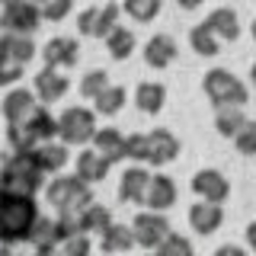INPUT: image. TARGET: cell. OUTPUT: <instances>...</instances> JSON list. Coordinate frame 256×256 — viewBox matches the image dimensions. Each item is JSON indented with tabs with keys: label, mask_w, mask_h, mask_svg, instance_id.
I'll return each instance as SVG.
<instances>
[{
	"label": "cell",
	"mask_w": 256,
	"mask_h": 256,
	"mask_svg": "<svg viewBox=\"0 0 256 256\" xmlns=\"http://www.w3.org/2000/svg\"><path fill=\"white\" fill-rule=\"evenodd\" d=\"M109 224H112V212H109L106 205L90 202V205L80 208V228H84L86 234H102Z\"/></svg>",
	"instance_id": "obj_28"
},
{
	"label": "cell",
	"mask_w": 256,
	"mask_h": 256,
	"mask_svg": "<svg viewBox=\"0 0 256 256\" xmlns=\"http://www.w3.org/2000/svg\"><path fill=\"white\" fill-rule=\"evenodd\" d=\"M96 134V109L86 106H70L58 116V138L70 148H84Z\"/></svg>",
	"instance_id": "obj_5"
},
{
	"label": "cell",
	"mask_w": 256,
	"mask_h": 256,
	"mask_svg": "<svg viewBox=\"0 0 256 256\" xmlns=\"http://www.w3.org/2000/svg\"><path fill=\"white\" fill-rule=\"evenodd\" d=\"M68 77L61 74V68H52V64H45L42 70L36 74V84H32V90H36L38 102H58L64 100V93H68Z\"/></svg>",
	"instance_id": "obj_18"
},
{
	"label": "cell",
	"mask_w": 256,
	"mask_h": 256,
	"mask_svg": "<svg viewBox=\"0 0 256 256\" xmlns=\"http://www.w3.org/2000/svg\"><path fill=\"white\" fill-rule=\"evenodd\" d=\"M189 45H192V52L202 54V58H214V54L221 52V38L214 36V32L208 29L205 22L192 26V32H189Z\"/></svg>",
	"instance_id": "obj_30"
},
{
	"label": "cell",
	"mask_w": 256,
	"mask_h": 256,
	"mask_svg": "<svg viewBox=\"0 0 256 256\" xmlns=\"http://www.w3.org/2000/svg\"><path fill=\"white\" fill-rule=\"evenodd\" d=\"M125 160L134 164H148V134H128L125 138Z\"/></svg>",
	"instance_id": "obj_37"
},
{
	"label": "cell",
	"mask_w": 256,
	"mask_h": 256,
	"mask_svg": "<svg viewBox=\"0 0 256 256\" xmlns=\"http://www.w3.org/2000/svg\"><path fill=\"white\" fill-rule=\"evenodd\" d=\"M42 6L36 0H10L0 10V29L4 32H22V36H32L38 26H42Z\"/></svg>",
	"instance_id": "obj_7"
},
{
	"label": "cell",
	"mask_w": 256,
	"mask_h": 256,
	"mask_svg": "<svg viewBox=\"0 0 256 256\" xmlns=\"http://www.w3.org/2000/svg\"><path fill=\"white\" fill-rule=\"evenodd\" d=\"M61 253H68V256H84V253H90V234H86V230H80V234L68 237V240L61 244Z\"/></svg>",
	"instance_id": "obj_40"
},
{
	"label": "cell",
	"mask_w": 256,
	"mask_h": 256,
	"mask_svg": "<svg viewBox=\"0 0 256 256\" xmlns=\"http://www.w3.org/2000/svg\"><path fill=\"white\" fill-rule=\"evenodd\" d=\"M26 122L32 125V132L38 134V141H52V138H58V116H52L45 102H38V106L32 109V116L26 118Z\"/></svg>",
	"instance_id": "obj_31"
},
{
	"label": "cell",
	"mask_w": 256,
	"mask_h": 256,
	"mask_svg": "<svg viewBox=\"0 0 256 256\" xmlns=\"http://www.w3.org/2000/svg\"><path fill=\"white\" fill-rule=\"evenodd\" d=\"M166 102V86L160 80H144V84L134 86V106H138L144 116H157Z\"/></svg>",
	"instance_id": "obj_23"
},
{
	"label": "cell",
	"mask_w": 256,
	"mask_h": 256,
	"mask_svg": "<svg viewBox=\"0 0 256 256\" xmlns=\"http://www.w3.org/2000/svg\"><path fill=\"white\" fill-rule=\"evenodd\" d=\"M32 157H36V164L42 166L45 176H54V173H61L64 166L70 164V144H64L61 138L38 141L36 148H32Z\"/></svg>",
	"instance_id": "obj_10"
},
{
	"label": "cell",
	"mask_w": 256,
	"mask_h": 256,
	"mask_svg": "<svg viewBox=\"0 0 256 256\" xmlns=\"http://www.w3.org/2000/svg\"><path fill=\"white\" fill-rule=\"evenodd\" d=\"M22 68H26V64L10 61V58H0V86H13V84H20Z\"/></svg>",
	"instance_id": "obj_39"
},
{
	"label": "cell",
	"mask_w": 256,
	"mask_h": 256,
	"mask_svg": "<svg viewBox=\"0 0 256 256\" xmlns=\"http://www.w3.org/2000/svg\"><path fill=\"white\" fill-rule=\"evenodd\" d=\"M176 154H180V138H176L170 128H154L148 134V164L166 166L176 160Z\"/></svg>",
	"instance_id": "obj_14"
},
{
	"label": "cell",
	"mask_w": 256,
	"mask_h": 256,
	"mask_svg": "<svg viewBox=\"0 0 256 256\" xmlns=\"http://www.w3.org/2000/svg\"><path fill=\"white\" fill-rule=\"evenodd\" d=\"M38 106V96L29 86H13L10 93L0 102V112H4V122H22V118L32 116V109Z\"/></svg>",
	"instance_id": "obj_16"
},
{
	"label": "cell",
	"mask_w": 256,
	"mask_h": 256,
	"mask_svg": "<svg viewBox=\"0 0 256 256\" xmlns=\"http://www.w3.org/2000/svg\"><path fill=\"white\" fill-rule=\"evenodd\" d=\"M100 246L106 253H125V250H132V246H138V244H134L132 224H116V221H112L109 228L100 234Z\"/></svg>",
	"instance_id": "obj_25"
},
{
	"label": "cell",
	"mask_w": 256,
	"mask_h": 256,
	"mask_svg": "<svg viewBox=\"0 0 256 256\" xmlns=\"http://www.w3.org/2000/svg\"><path fill=\"white\" fill-rule=\"evenodd\" d=\"M205 0H176V6H182V10H198Z\"/></svg>",
	"instance_id": "obj_42"
},
{
	"label": "cell",
	"mask_w": 256,
	"mask_h": 256,
	"mask_svg": "<svg viewBox=\"0 0 256 256\" xmlns=\"http://www.w3.org/2000/svg\"><path fill=\"white\" fill-rule=\"evenodd\" d=\"M6 144H10V150H32L38 144V134L32 132L26 118L22 122H6Z\"/></svg>",
	"instance_id": "obj_32"
},
{
	"label": "cell",
	"mask_w": 256,
	"mask_h": 256,
	"mask_svg": "<svg viewBox=\"0 0 256 256\" xmlns=\"http://www.w3.org/2000/svg\"><path fill=\"white\" fill-rule=\"evenodd\" d=\"M176 54H180V45H176V38L166 36V32H157V36H150L148 42H144V64L154 68V70H166L176 61Z\"/></svg>",
	"instance_id": "obj_13"
},
{
	"label": "cell",
	"mask_w": 256,
	"mask_h": 256,
	"mask_svg": "<svg viewBox=\"0 0 256 256\" xmlns=\"http://www.w3.org/2000/svg\"><path fill=\"white\" fill-rule=\"evenodd\" d=\"M192 192H196L198 198H205V202H218L224 205L230 196V182L228 176L221 170H214V166H205V170H198L192 176Z\"/></svg>",
	"instance_id": "obj_9"
},
{
	"label": "cell",
	"mask_w": 256,
	"mask_h": 256,
	"mask_svg": "<svg viewBox=\"0 0 256 256\" xmlns=\"http://www.w3.org/2000/svg\"><path fill=\"white\" fill-rule=\"evenodd\" d=\"M106 86H109V74H106V70H100V68L86 70V74L80 77V96H84V100H96Z\"/></svg>",
	"instance_id": "obj_34"
},
{
	"label": "cell",
	"mask_w": 256,
	"mask_h": 256,
	"mask_svg": "<svg viewBox=\"0 0 256 256\" xmlns=\"http://www.w3.org/2000/svg\"><path fill=\"white\" fill-rule=\"evenodd\" d=\"M250 84H253V90H256V61H253V68H250Z\"/></svg>",
	"instance_id": "obj_44"
},
{
	"label": "cell",
	"mask_w": 256,
	"mask_h": 256,
	"mask_svg": "<svg viewBox=\"0 0 256 256\" xmlns=\"http://www.w3.org/2000/svg\"><path fill=\"white\" fill-rule=\"evenodd\" d=\"M0 4H10V0H0Z\"/></svg>",
	"instance_id": "obj_48"
},
{
	"label": "cell",
	"mask_w": 256,
	"mask_h": 256,
	"mask_svg": "<svg viewBox=\"0 0 256 256\" xmlns=\"http://www.w3.org/2000/svg\"><path fill=\"white\" fill-rule=\"evenodd\" d=\"M102 42H106V52H109L112 61H128L132 52H134V45H138V38H134V32L128 26H112V32Z\"/></svg>",
	"instance_id": "obj_26"
},
{
	"label": "cell",
	"mask_w": 256,
	"mask_h": 256,
	"mask_svg": "<svg viewBox=\"0 0 256 256\" xmlns=\"http://www.w3.org/2000/svg\"><path fill=\"white\" fill-rule=\"evenodd\" d=\"M0 58H4V52H0Z\"/></svg>",
	"instance_id": "obj_49"
},
{
	"label": "cell",
	"mask_w": 256,
	"mask_h": 256,
	"mask_svg": "<svg viewBox=\"0 0 256 256\" xmlns=\"http://www.w3.org/2000/svg\"><path fill=\"white\" fill-rule=\"evenodd\" d=\"M36 221H38L36 196L4 189V196H0V244H6V246L26 244Z\"/></svg>",
	"instance_id": "obj_1"
},
{
	"label": "cell",
	"mask_w": 256,
	"mask_h": 256,
	"mask_svg": "<svg viewBox=\"0 0 256 256\" xmlns=\"http://www.w3.org/2000/svg\"><path fill=\"white\" fill-rule=\"evenodd\" d=\"M224 224V208L218 202H205V198H198L196 205H189V228L196 230V234H214Z\"/></svg>",
	"instance_id": "obj_19"
},
{
	"label": "cell",
	"mask_w": 256,
	"mask_h": 256,
	"mask_svg": "<svg viewBox=\"0 0 256 256\" xmlns=\"http://www.w3.org/2000/svg\"><path fill=\"white\" fill-rule=\"evenodd\" d=\"M246 246H250V250H256V221L246 224Z\"/></svg>",
	"instance_id": "obj_41"
},
{
	"label": "cell",
	"mask_w": 256,
	"mask_h": 256,
	"mask_svg": "<svg viewBox=\"0 0 256 256\" xmlns=\"http://www.w3.org/2000/svg\"><path fill=\"white\" fill-rule=\"evenodd\" d=\"M90 144L109 160V164H118V160H125V134L118 132V128H96V134H93Z\"/></svg>",
	"instance_id": "obj_24"
},
{
	"label": "cell",
	"mask_w": 256,
	"mask_h": 256,
	"mask_svg": "<svg viewBox=\"0 0 256 256\" xmlns=\"http://www.w3.org/2000/svg\"><path fill=\"white\" fill-rule=\"evenodd\" d=\"M0 52H4V58H10V61L29 64L38 54V48H36V42H32V36H22V32H4V36H0Z\"/></svg>",
	"instance_id": "obj_22"
},
{
	"label": "cell",
	"mask_w": 256,
	"mask_h": 256,
	"mask_svg": "<svg viewBox=\"0 0 256 256\" xmlns=\"http://www.w3.org/2000/svg\"><path fill=\"white\" fill-rule=\"evenodd\" d=\"M176 182L173 176L166 173H150V182H148V196H144V208H154V212H170L176 205Z\"/></svg>",
	"instance_id": "obj_17"
},
{
	"label": "cell",
	"mask_w": 256,
	"mask_h": 256,
	"mask_svg": "<svg viewBox=\"0 0 256 256\" xmlns=\"http://www.w3.org/2000/svg\"><path fill=\"white\" fill-rule=\"evenodd\" d=\"M128 102V93H125V86H118V84H109L106 90H102L100 96L93 100V109H96V116H102V118H112V116H118L122 112V106Z\"/></svg>",
	"instance_id": "obj_27"
},
{
	"label": "cell",
	"mask_w": 256,
	"mask_h": 256,
	"mask_svg": "<svg viewBox=\"0 0 256 256\" xmlns=\"http://www.w3.org/2000/svg\"><path fill=\"white\" fill-rule=\"evenodd\" d=\"M118 13H122V6L112 4V0L86 6V10L77 13V32L86 38H106L112 32V26H118Z\"/></svg>",
	"instance_id": "obj_6"
},
{
	"label": "cell",
	"mask_w": 256,
	"mask_h": 256,
	"mask_svg": "<svg viewBox=\"0 0 256 256\" xmlns=\"http://www.w3.org/2000/svg\"><path fill=\"white\" fill-rule=\"evenodd\" d=\"M132 230H134V244L144 246V250H157L160 244H164V237L170 234V221H166L164 212H154V208H148V212H138L132 221Z\"/></svg>",
	"instance_id": "obj_8"
},
{
	"label": "cell",
	"mask_w": 256,
	"mask_h": 256,
	"mask_svg": "<svg viewBox=\"0 0 256 256\" xmlns=\"http://www.w3.org/2000/svg\"><path fill=\"white\" fill-rule=\"evenodd\" d=\"M157 253L160 256H189L192 253V240L189 237H180V234H173V230H170V234H166L164 237V244H160L157 246Z\"/></svg>",
	"instance_id": "obj_36"
},
{
	"label": "cell",
	"mask_w": 256,
	"mask_h": 256,
	"mask_svg": "<svg viewBox=\"0 0 256 256\" xmlns=\"http://www.w3.org/2000/svg\"><path fill=\"white\" fill-rule=\"evenodd\" d=\"M244 122H246L244 106H218L214 109V132H218L221 138H234L237 128Z\"/></svg>",
	"instance_id": "obj_29"
},
{
	"label": "cell",
	"mask_w": 256,
	"mask_h": 256,
	"mask_svg": "<svg viewBox=\"0 0 256 256\" xmlns=\"http://www.w3.org/2000/svg\"><path fill=\"white\" fill-rule=\"evenodd\" d=\"M0 180H4L6 192L36 196V192L45 189V173H42V166L36 164L32 150H6V154L0 157Z\"/></svg>",
	"instance_id": "obj_2"
},
{
	"label": "cell",
	"mask_w": 256,
	"mask_h": 256,
	"mask_svg": "<svg viewBox=\"0 0 256 256\" xmlns=\"http://www.w3.org/2000/svg\"><path fill=\"white\" fill-rule=\"evenodd\" d=\"M26 244H29L38 256H52L54 250H61L58 230H54V218H45V214H38V221L32 224V230H29V240H26Z\"/></svg>",
	"instance_id": "obj_20"
},
{
	"label": "cell",
	"mask_w": 256,
	"mask_h": 256,
	"mask_svg": "<svg viewBox=\"0 0 256 256\" xmlns=\"http://www.w3.org/2000/svg\"><path fill=\"white\" fill-rule=\"evenodd\" d=\"M45 198L54 212H77L84 205L93 202V192H90V182H84L77 173H54V180L45 186Z\"/></svg>",
	"instance_id": "obj_3"
},
{
	"label": "cell",
	"mask_w": 256,
	"mask_h": 256,
	"mask_svg": "<svg viewBox=\"0 0 256 256\" xmlns=\"http://www.w3.org/2000/svg\"><path fill=\"white\" fill-rule=\"evenodd\" d=\"M148 182H150V170L141 164L128 166L118 180V202L122 205H144V196H148Z\"/></svg>",
	"instance_id": "obj_12"
},
{
	"label": "cell",
	"mask_w": 256,
	"mask_h": 256,
	"mask_svg": "<svg viewBox=\"0 0 256 256\" xmlns=\"http://www.w3.org/2000/svg\"><path fill=\"white\" fill-rule=\"evenodd\" d=\"M253 42H256V20H253Z\"/></svg>",
	"instance_id": "obj_45"
},
{
	"label": "cell",
	"mask_w": 256,
	"mask_h": 256,
	"mask_svg": "<svg viewBox=\"0 0 256 256\" xmlns=\"http://www.w3.org/2000/svg\"><path fill=\"white\" fill-rule=\"evenodd\" d=\"M38 54H42L45 64L68 70V68H74V64L80 61V42H77V38H70V36H54V38H48V42H45V48Z\"/></svg>",
	"instance_id": "obj_11"
},
{
	"label": "cell",
	"mask_w": 256,
	"mask_h": 256,
	"mask_svg": "<svg viewBox=\"0 0 256 256\" xmlns=\"http://www.w3.org/2000/svg\"><path fill=\"white\" fill-rule=\"evenodd\" d=\"M160 10H164L160 0H122V13L134 22H154Z\"/></svg>",
	"instance_id": "obj_33"
},
{
	"label": "cell",
	"mask_w": 256,
	"mask_h": 256,
	"mask_svg": "<svg viewBox=\"0 0 256 256\" xmlns=\"http://www.w3.org/2000/svg\"><path fill=\"white\" fill-rule=\"evenodd\" d=\"M0 196H4V180H0Z\"/></svg>",
	"instance_id": "obj_46"
},
{
	"label": "cell",
	"mask_w": 256,
	"mask_h": 256,
	"mask_svg": "<svg viewBox=\"0 0 256 256\" xmlns=\"http://www.w3.org/2000/svg\"><path fill=\"white\" fill-rule=\"evenodd\" d=\"M230 141H234V148L240 150V154L256 157V118H246V122L237 128V134Z\"/></svg>",
	"instance_id": "obj_35"
},
{
	"label": "cell",
	"mask_w": 256,
	"mask_h": 256,
	"mask_svg": "<svg viewBox=\"0 0 256 256\" xmlns=\"http://www.w3.org/2000/svg\"><path fill=\"white\" fill-rule=\"evenodd\" d=\"M36 4H38V6H42V4H48V0H36Z\"/></svg>",
	"instance_id": "obj_47"
},
{
	"label": "cell",
	"mask_w": 256,
	"mask_h": 256,
	"mask_svg": "<svg viewBox=\"0 0 256 256\" xmlns=\"http://www.w3.org/2000/svg\"><path fill=\"white\" fill-rule=\"evenodd\" d=\"M202 90L205 96L212 100V106H246L250 100V86L244 84L240 77H234L230 70L224 68H212L208 74L202 77Z\"/></svg>",
	"instance_id": "obj_4"
},
{
	"label": "cell",
	"mask_w": 256,
	"mask_h": 256,
	"mask_svg": "<svg viewBox=\"0 0 256 256\" xmlns=\"http://www.w3.org/2000/svg\"><path fill=\"white\" fill-rule=\"evenodd\" d=\"M70 10H74V0H48V4H42V20L45 22H61L68 20Z\"/></svg>",
	"instance_id": "obj_38"
},
{
	"label": "cell",
	"mask_w": 256,
	"mask_h": 256,
	"mask_svg": "<svg viewBox=\"0 0 256 256\" xmlns=\"http://www.w3.org/2000/svg\"><path fill=\"white\" fill-rule=\"evenodd\" d=\"M218 253H221V256H240V250H237V246H221Z\"/></svg>",
	"instance_id": "obj_43"
},
{
	"label": "cell",
	"mask_w": 256,
	"mask_h": 256,
	"mask_svg": "<svg viewBox=\"0 0 256 256\" xmlns=\"http://www.w3.org/2000/svg\"><path fill=\"white\" fill-rule=\"evenodd\" d=\"M205 26L221 38V42H237L240 38V16L230 6H218L205 16Z\"/></svg>",
	"instance_id": "obj_21"
},
{
	"label": "cell",
	"mask_w": 256,
	"mask_h": 256,
	"mask_svg": "<svg viewBox=\"0 0 256 256\" xmlns=\"http://www.w3.org/2000/svg\"><path fill=\"white\" fill-rule=\"evenodd\" d=\"M109 160L100 154V150L93 148V144H84V148H80V154H77V160H74V173L80 176V180L84 182H102L109 176Z\"/></svg>",
	"instance_id": "obj_15"
}]
</instances>
